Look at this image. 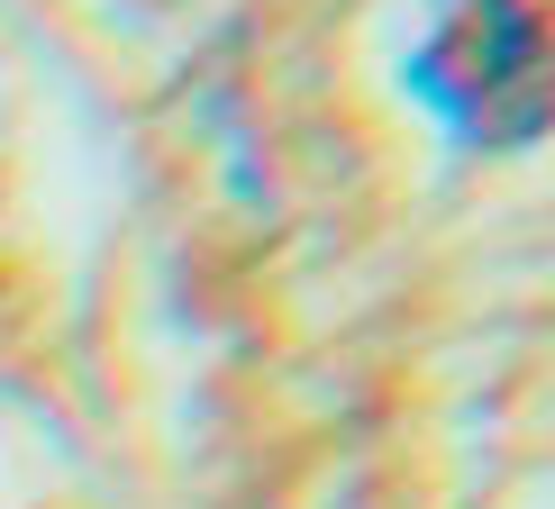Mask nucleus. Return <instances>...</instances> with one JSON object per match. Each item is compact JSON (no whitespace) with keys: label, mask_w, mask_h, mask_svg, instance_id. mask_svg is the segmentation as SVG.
<instances>
[{"label":"nucleus","mask_w":555,"mask_h":509,"mask_svg":"<svg viewBox=\"0 0 555 509\" xmlns=\"http://www.w3.org/2000/svg\"><path fill=\"white\" fill-rule=\"evenodd\" d=\"M410 91L465 146H528L555 119V37L528 0H437L410 45Z\"/></svg>","instance_id":"1"}]
</instances>
